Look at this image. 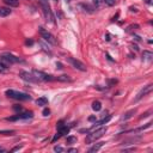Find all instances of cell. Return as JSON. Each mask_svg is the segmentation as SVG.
I'll list each match as a JSON object with an SVG mask.
<instances>
[{"instance_id": "obj_1", "label": "cell", "mask_w": 153, "mask_h": 153, "mask_svg": "<svg viewBox=\"0 0 153 153\" xmlns=\"http://www.w3.org/2000/svg\"><path fill=\"white\" fill-rule=\"evenodd\" d=\"M106 130H108L106 127H100V128L93 130L92 133H90V134L86 136V140H85V141H86L87 143H92V142H94L96 140L100 139V137L106 133Z\"/></svg>"}, {"instance_id": "obj_2", "label": "cell", "mask_w": 153, "mask_h": 153, "mask_svg": "<svg viewBox=\"0 0 153 153\" xmlns=\"http://www.w3.org/2000/svg\"><path fill=\"white\" fill-rule=\"evenodd\" d=\"M6 96L10 97V98H13V99H17V100H30L31 97L24 92H18V91H14V90H7L6 91Z\"/></svg>"}, {"instance_id": "obj_3", "label": "cell", "mask_w": 153, "mask_h": 153, "mask_svg": "<svg viewBox=\"0 0 153 153\" xmlns=\"http://www.w3.org/2000/svg\"><path fill=\"white\" fill-rule=\"evenodd\" d=\"M32 74L37 78L38 81H53L55 80V78H53V75H49L42 71H37V69H33L32 71Z\"/></svg>"}, {"instance_id": "obj_4", "label": "cell", "mask_w": 153, "mask_h": 153, "mask_svg": "<svg viewBox=\"0 0 153 153\" xmlns=\"http://www.w3.org/2000/svg\"><path fill=\"white\" fill-rule=\"evenodd\" d=\"M41 6H42V10H43V13L47 18L48 22L50 23H54V16H53V12L49 7V4L48 2H44V1H41Z\"/></svg>"}, {"instance_id": "obj_5", "label": "cell", "mask_w": 153, "mask_h": 153, "mask_svg": "<svg viewBox=\"0 0 153 153\" xmlns=\"http://www.w3.org/2000/svg\"><path fill=\"white\" fill-rule=\"evenodd\" d=\"M38 32L41 33L42 38H44L47 42H49V43H51V44H55V37H54L48 30H45L44 27L39 26V27H38Z\"/></svg>"}, {"instance_id": "obj_6", "label": "cell", "mask_w": 153, "mask_h": 153, "mask_svg": "<svg viewBox=\"0 0 153 153\" xmlns=\"http://www.w3.org/2000/svg\"><path fill=\"white\" fill-rule=\"evenodd\" d=\"M32 116H33L32 111H25V112H22V114H19V112H18V115H16V116H12V117H7L6 120H7V121H17V120H27V118H31Z\"/></svg>"}, {"instance_id": "obj_7", "label": "cell", "mask_w": 153, "mask_h": 153, "mask_svg": "<svg viewBox=\"0 0 153 153\" xmlns=\"http://www.w3.org/2000/svg\"><path fill=\"white\" fill-rule=\"evenodd\" d=\"M19 76H20L23 80L29 81V82H38L37 78H36L32 73H29V72H26V71H22V72L19 73Z\"/></svg>"}, {"instance_id": "obj_8", "label": "cell", "mask_w": 153, "mask_h": 153, "mask_svg": "<svg viewBox=\"0 0 153 153\" xmlns=\"http://www.w3.org/2000/svg\"><path fill=\"white\" fill-rule=\"evenodd\" d=\"M68 62H69L74 68L79 69V71H81V72H85V71H86V66H85L81 61H79V60H76V59H74V57H68Z\"/></svg>"}, {"instance_id": "obj_9", "label": "cell", "mask_w": 153, "mask_h": 153, "mask_svg": "<svg viewBox=\"0 0 153 153\" xmlns=\"http://www.w3.org/2000/svg\"><path fill=\"white\" fill-rule=\"evenodd\" d=\"M152 88H153V85L152 84H148L147 86H145L139 93H137V96H136V98H135V102H139L140 99H142L145 96H147L148 93H151V91H152Z\"/></svg>"}, {"instance_id": "obj_10", "label": "cell", "mask_w": 153, "mask_h": 153, "mask_svg": "<svg viewBox=\"0 0 153 153\" xmlns=\"http://www.w3.org/2000/svg\"><path fill=\"white\" fill-rule=\"evenodd\" d=\"M1 60L5 61V62H7V63H17V62H20L22 61L19 57H17V56H14L12 54H8V53L7 54H4L1 56Z\"/></svg>"}, {"instance_id": "obj_11", "label": "cell", "mask_w": 153, "mask_h": 153, "mask_svg": "<svg viewBox=\"0 0 153 153\" xmlns=\"http://www.w3.org/2000/svg\"><path fill=\"white\" fill-rule=\"evenodd\" d=\"M135 114H136V109H131V110H128L127 112H124V114H123V116L121 117V120H122V121H127V120L131 118V117H133Z\"/></svg>"}, {"instance_id": "obj_12", "label": "cell", "mask_w": 153, "mask_h": 153, "mask_svg": "<svg viewBox=\"0 0 153 153\" xmlns=\"http://www.w3.org/2000/svg\"><path fill=\"white\" fill-rule=\"evenodd\" d=\"M111 120V115H109V116H106V117H104V118H102L99 122H97V123H94L96 126L94 127H92V129H96L97 127H100L102 124H105V123H108L109 121Z\"/></svg>"}, {"instance_id": "obj_13", "label": "cell", "mask_w": 153, "mask_h": 153, "mask_svg": "<svg viewBox=\"0 0 153 153\" xmlns=\"http://www.w3.org/2000/svg\"><path fill=\"white\" fill-rule=\"evenodd\" d=\"M104 143H105V142H98V143H94V145H93V146H92V147L88 149V152H90V153H93V152L99 151V149H100V148L104 146Z\"/></svg>"}, {"instance_id": "obj_14", "label": "cell", "mask_w": 153, "mask_h": 153, "mask_svg": "<svg viewBox=\"0 0 153 153\" xmlns=\"http://www.w3.org/2000/svg\"><path fill=\"white\" fill-rule=\"evenodd\" d=\"M36 104L38 106H44L48 104V98L47 97H39L38 99H36Z\"/></svg>"}, {"instance_id": "obj_15", "label": "cell", "mask_w": 153, "mask_h": 153, "mask_svg": "<svg viewBox=\"0 0 153 153\" xmlns=\"http://www.w3.org/2000/svg\"><path fill=\"white\" fill-rule=\"evenodd\" d=\"M142 59L146 60V61H152V59H153V53H151V51H148V50H145V51L142 53Z\"/></svg>"}, {"instance_id": "obj_16", "label": "cell", "mask_w": 153, "mask_h": 153, "mask_svg": "<svg viewBox=\"0 0 153 153\" xmlns=\"http://www.w3.org/2000/svg\"><path fill=\"white\" fill-rule=\"evenodd\" d=\"M8 14H11V10L7 7H1L0 6V17H7Z\"/></svg>"}, {"instance_id": "obj_17", "label": "cell", "mask_w": 153, "mask_h": 153, "mask_svg": "<svg viewBox=\"0 0 153 153\" xmlns=\"http://www.w3.org/2000/svg\"><path fill=\"white\" fill-rule=\"evenodd\" d=\"M55 80H57V81H63V82H67V81H71L72 79L68 76V75H59V76H56L55 78Z\"/></svg>"}, {"instance_id": "obj_18", "label": "cell", "mask_w": 153, "mask_h": 153, "mask_svg": "<svg viewBox=\"0 0 153 153\" xmlns=\"http://www.w3.org/2000/svg\"><path fill=\"white\" fill-rule=\"evenodd\" d=\"M5 4H7L10 7H17L19 5V0H4Z\"/></svg>"}, {"instance_id": "obj_19", "label": "cell", "mask_w": 153, "mask_h": 153, "mask_svg": "<svg viewBox=\"0 0 153 153\" xmlns=\"http://www.w3.org/2000/svg\"><path fill=\"white\" fill-rule=\"evenodd\" d=\"M92 109H93L94 111H99V110L102 109V103H100L99 100H94V102L92 103Z\"/></svg>"}, {"instance_id": "obj_20", "label": "cell", "mask_w": 153, "mask_h": 153, "mask_svg": "<svg viewBox=\"0 0 153 153\" xmlns=\"http://www.w3.org/2000/svg\"><path fill=\"white\" fill-rule=\"evenodd\" d=\"M137 29H139V25H137V24H134V25H129L126 31H127V32H131L133 30L135 31V30H137Z\"/></svg>"}, {"instance_id": "obj_21", "label": "cell", "mask_w": 153, "mask_h": 153, "mask_svg": "<svg viewBox=\"0 0 153 153\" xmlns=\"http://www.w3.org/2000/svg\"><path fill=\"white\" fill-rule=\"evenodd\" d=\"M141 137H131V139H129V140H124L123 141V145H130V142H135V141H139Z\"/></svg>"}, {"instance_id": "obj_22", "label": "cell", "mask_w": 153, "mask_h": 153, "mask_svg": "<svg viewBox=\"0 0 153 153\" xmlns=\"http://www.w3.org/2000/svg\"><path fill=\"white\" fill-rule=\"evenodd\" d=\"M152 126V122H148L146 126H142V127H140V128H137V129H135V131H142V130H145V129H147V128H149Z\"/></svg>"}, {"instance_id": "obj_23", "label": "cell", "mask_w": 153, "mask_h": 153, "mask_svg": "<svg viewBox=\"0 0 153 153\" xmlns=\"http://www.w3.org/2000/svg\"><path fill=\"white\" fill-rule=\"evenodd\" d=\"M117 2V0H104V4L108 6H114Z\"/></svg>"}, {"instance_id": "obj_24", "label": "cell", "mask_w": 153, "mask_h": 153, "mask_svg": "<svg viewBox=\"0 0 153 153\" xmlns=\"http://www.w3.org/2000/svg\"><path fill=\"white\" fill-rule=\"evenodd\" d=\"M67 142L68 143H74V142H76V137L75 136H67Z\"/></svg>"}, {"instance_id": "obj_25", "label": "cell", "mask_w": 153, "mask_h": 153, "mask_svg": "<svg viewBox=\"0 0 153 153\" xmlns=\"http://www.w3.org/2000/svg\"><path fill=\"white\" fill-rule=\"evenodd\" d=\"M14 131L13 130H0V134L2 135H12Z\"/></svg>"}, {"instance_id": "obj_26", "label": "cell", "mask_w": 153, "mask_h": 153, "mask_svg": "<svg viewBox=\"0 0 153 153\" xmlns=\"http://www.w3.org/2000/svg\"><path fill=\"white\" fill-rule=\"evenodd\" d=\"M80 7H84V8H85V11H87V12H90V13L92 12V8H91V7L88 6V5H85V4H81V5H80Z\"/></svg>"}, {"instance_id": "obj_27", "label": "cell", "mask_w": 153, "mask_h": 153, "mask_svg": "<svg viewBox=\"0 0 153 153\" xmlns=\"http://www.w3.org/2000/svg\"><path fill=\"white\" fill-rule=\"evenodd\" d=\"M93 4H94L97 7H99V6H102V5L104 4V0H93Z\"/></svg>"}, {"instance_id": "obj_28", "label": "cell", "mask_w": 153, "mask_h": 153, "mask_svg": "<svg viewBox=\"0 0 153 153\" xmlns=\"http://www.w3.org/2000/svg\"><path fill=\"white\" fill-rule=\"evenodd\" d=\"M6 69H7V66H6V65H4L2 62H0V73H4Z\"/></svg>"}, {"instance_id": "obj_29", "label": "cell", "mask_w": 153, "mask_h": 153, "mask_svg": "<svg viewBox=\"0 0 153 153\" xmlns=\"http://www.w3.org/2000/svg\"><path fill=\"white\" fill-rule=\"evenodd\" d=\"M54 151H55V152H63L65 148L61 147V146H55V147H54Z\"/></svg>"}, {"instance_id": "obj_30", "label": "cell", "mask_w": 153, "mask_h": 153, "mask_svg": "<svg viewBox=\"0 0 153 153\" xmlns=\"http://www.w3.org/2000/svg\"><path fill=\"white\" fill-rule=\"evenodd\" d=\"M42 114H43V116H49V114H50V110H49L48 108H45V109H43Z\"/></svg>"}, {"instance_id": "obj_31", "label": "cell", "mask_w": 153, "mask_h": 153, "mask_svg": "<svg viewBox=\"0 0 153 153\" xmlns=\"http://www.w3.org/2000/svg\"><path fill=\"white\" fill-rule=\"evenodd\" d=\"M151 112H152V110H148V111H147V112H145V114H143V115H142V116H140V118H141V120H142V118H146V117H148V116H149V114H151Z\"/></svg>"}, {"instance_id": "obj_32", "label": "cell", "mask_w": 153, "mask_h": 153, "mask_svg": "<svg viewBox=\"0 0 153 153\" xmlns=\"http://www.w3.org/2000/svg\"><path fill=\"white\" fill-rule=\"evenodd\" d=\"M61 136H62V135H61V133H60V131H57V133H56V135L53 137V142H54V141H56L57 139H60Z\"/></svg>"}, {"instance_id": "obj_33", "label": "cell", "mask_w": 153, "mask_h": 153, "mask_svg": "<svg viewBox=\"0 0 153 153\" xmlns=\"http://www.w3.org/2000/svg\"><path fill=\"white\" fill-rule=\"evenodd\" d=\"M13 109H14V111H17V112H20L23 109H22V106H19V105H14L13 106Z\"/></svg>"}, {"instance_id": "obj_34", "label": "cell", "mask_w": 153, "mask_h": 153, "mask_svg": "<svg viewBox=\"0 0 153 153\" xmlns=\"http://www.w3.org/2000/svg\"><path fill=\"white\" fill-rule=\"evenodd\" d=\"M25 44H26V45H32L33 42H32L31 39H26V41H25Z\"/></svg>"}, {"instance_id": "obj_35", "label": "cell", "mask_w": 153, "mask_h": 153, "mask_svg": "<svg viewBox=\"0 0 153 153\" xmlns=\"http://www.w3.org/2000/svg\"><path fill=\"white\" fill-rule=\"evenodd\" d=\"M20 148H22V146H16V147H13L11 151H12V152H14V151H18V149H20Z\"/></svg>"}, {"instance_id": "obj_36", "label": "cell", "mask_w": 153, "mask_h": 153, "mask_svg": "<svg viewBox=\"0 0 153 153\" xmlns=\"http://www.w3.org/2000/svg\"><path fill=\"white\" fill-rule=\"evenodd\" d=\"M88 121H91V122H92V121H96V116H90V117H88Z\"/></svg>"}, {"instance_id": "obj_37", "label": "cell", "mask_w": 153, "mask_h": 153, "mask_svg": "<svg viewBox=\"0 0 153 153\" xmlns=\"http://www.w3.org/2000/svg\"><path fill=\"white\" fill-rule=\"evenodd\" d=\"M68 152H71V153H75V152H76V148H69Z\"/></svg>"}, {"instance_id": "obj_38", "label": "cell", "mask_w": 153, "mask_h": 153, "mask_svg": "<svg viewBox=\"0 0 153 153\" xmlns=\"http://www.w3.org/2000/svg\"><path fill=\"white\" fill-rule=\"evenodd\" d=\"M130 11H131V12H134V11L137 12V8H136V7H130Z\"/></svg>"}, {"instance_id": "obj_39", "label": "cell", "mask_w": 153, "mask_h": 153, "mask_svg": "<svg viewBox=\"0 0 153 153\" xmlns=\"http://www.w3.org/2000/svg\"><path fill=\"white\" fill-rule=\"evenodd\" d=\"M56 67H57L59 69H61V68H62V65H61V63L59 62V63H56Z\"/></svg>"}, {"instance_id": "obj_40", "label": "cell", "mask_w": 153, "mask_h": 153, "mask_svg": "<svg viewBox=\"0 0 153 153\" xmlns=\"http://www.w3.org/2000/svg\"><path fill=\"white\" fill-rule=\"evenodd\" d=\"M5 151H6L5 148H2V147H0V152H5Z\"/></svg>"}, {"instance_id": "obj_41", "label": "cell", "mask_w": 153, "mask_h": 153, "mask_svg": "<svg viewBox=\"0 0 153 153\" xmlns=\"http://www.w3.org/2000/svg\"><path fill=\"white\" fill-rule=\"evenodd\" d=\"M145 1H146L147 4H151V2H152V0H145Z\"/></svg>"}, {"instance_id": "obj_42", "label": "cell", "mask_w": 153, "mask_h": 153, "mask_svg": "<svg viewBox=\"0 0 153 153\" xmlns=\"http://www.w3.org/2000/svg\"><path fill=\"white\" fill-rule=\"evenodd\" d=\"M41 1H44V2H48V0H41Z\"/></svg>"}, {"instance_id": "obj_43", "label": "cell", "mask_w": 153, "mask_h": 153, "mask_svg": "<svg viewBox=\"0 0 153 153\" xmlns=\"http://www.w3.org/2000/svg\"><path fill=\"white\" fill-rule=\"evenodd\" d=\"M69 1H71V0H66V2H69Z\"/></svg>"}]
</instances>
